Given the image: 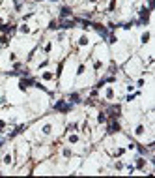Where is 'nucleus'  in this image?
<instances>
[{"label": "nucleus", "instance_id": "1", "mask_svg": "<svg viewBox=\"0 0 155 178\" xmlns=\"http://www.w3.org/2000/svg\"><path fill=\"white\" fill-rule=\"evenodd\" d=\"M67 109H69V105L65 101H58L56 103V111H67Z\"/></svg>", "mask_w": 155, "mask_h": 178}, {"label": "nucleus", "instance_id": "2", "mask_svg": "<svg viewBox=\"0 0 155 178\" xmlns=\"http://www.w3.org/2000/svg\"><path fill=\"white\" fill-rule=\"evenodd\" d=\"M136 167L142 171V169L146 167V159H144V157H138V159H136Z\"/></svg>", "mask_w": 155, "mask_h": 178}, {"label": "nucleus", "instance_id": "3", "mask_svg": "<svg viewBox=\"0 0 155 178\" xmlns=\"http://www.w3.org/2000/svg\"><path fill=\"white\" fill-rule=\"evenodd\" d=\"M41 79H43V81H51V79H52V73H51V71H45V73L41 75Z\"/></svg>", "mask_w": 155, "mask_h": 178}, {"label": "nucleus", "instance_id": "4", "mask_svg": "<svg viewBox=\"0 0 155 178\" xmlns=\"http://www.w3.org/2000/svg\"><path fill=\"white\" fill-rule=\"evenodd\" d=\"M105 92H106V98H108V100H112V98H114V90H112V88H106Z\"/></svg>", "mask_w": 155, "mask_h": 178}, {"label": "nucleus", "instance_id": "5", "mask_svg": "<svg viewBox=\"0 0 155 178\" xmlns=\"http://www.w3.org/2000/svg\"><path fill=\"white\" fill-rule=\"evenodd\" d=\"M135 133H136V135H142V133H144V126H136Z\"/></svg>", "mask_w": 155, "mask_h": 178}, {"label": "nucleus", "instance_id": "6", "mask_svg": "<svg viewBox=\"0 0 155 178\" xmlns=\"http://www.w3.org/2000/svg\"><path fill=\"white\" fill-rule=\"evenodd\" d=\"M77 141H78V135H75V133L69 135V143H77Z\"/></svg>", "mask_w": 155, "mask_h": 178}, {"label": "nucleus", "instance_id": "7", "mask_svg": "<svg viewBox=\"0 0 155 178\" xmlns=\"http://www.w3.org/2000/svg\"><path fill=\"white\" fill-rule=\"evenodd\" d=\"M64 157H71V150H69V148L64 150Z\"/></svg>", "mask_w": 155, "mask_h": 178}, {"label": "nucleus", "instance_id": "8", "mask_svg": "<svg viewBox=\"0 0 155 178\" xmlns=\"http://www.w3.org/2000/svg\"><path fill=\"white\" fill-rule=\"evenodd\" d=\"M51 129H52L51 126H45V127H43V133H51Z\"/></svg>", "mask_w": 155, "mask_h": 178}, {"label": "nucleus", "instance_id": "9", "mask_svg": "<svg viewBox=\"0 0 155 178\" xmlns=\"http://www.w3.org/2000/svg\"><path fill=\"white\" fill-rule=\"evenodd\" d=\"M52 49V43H47V45H45V52H49Z\"/></svg>", "mask_w": 155, "mask_h": 178}, {"label": "nucleus", "instance_id": "10", "mask_svg": "<svg viewBox=\"0 0 155 178\" xmlns=\"http://www.w3.org/2000/svg\"><path fill=\"white\" fill-rule=\"evenodd\" d=\"M4 163H11V157L9 156H4Z\"/></svg>", "mask_w": 155, "mask_h": 178}, {"label": "nucleus", "instance_id": "11", "mask_svg": "<svg viewBox=\"0 0 155 178\" xmlns=\"http://www.w3.org/2000/svg\"><path fill=\"white\" fill-rule=\"evenodd\" d=\"M90 2H94V0H90Z\"/></svg>", "mask_w": 155, "mask_h": 178}]
</instances>
